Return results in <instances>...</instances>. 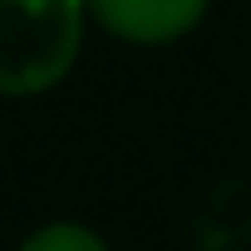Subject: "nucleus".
<instances>
[{"label":"nucleus","instance_id":"nucleus-1","mask_svg":"<svg viewBox=\"0 0 251 251\" xmlns=\"http://www.w3.org/2000/svg\"><path fill=\"white\" fill-rule=\"evenodd\" d=\"M89 0H0V99L59 89L84 54Z\"/></svg>","mask_w":251,"mask_h":251},{"label":"nucleus","instance_id":"nucleus-2","mask_svg":"<svg viewBox=\"0 0 251 251\" xmlns=\"http://www.w3.org/2000/svg\"><path fill=\"white\" fill-rule=\"evenodd\" d=\"M212 10V0H89V20L138 50H163L187 40Z\"/></svg>","mask_w":251,"mask_h":251},{"label":"nucleus","instance_id":"nucleus-3","mask_svg":"<svg viewBox=\"0 0 251 251\" xmlns=\"http://www.w3.org/2000/svg\"><path fill=\"white\" fill-rule=\"evenodd\" d=\"M15 251H113L94 226H84V222H45V226H35Z\"/></svg>","mask_w":251,"mask_h":251}]
</instances>
